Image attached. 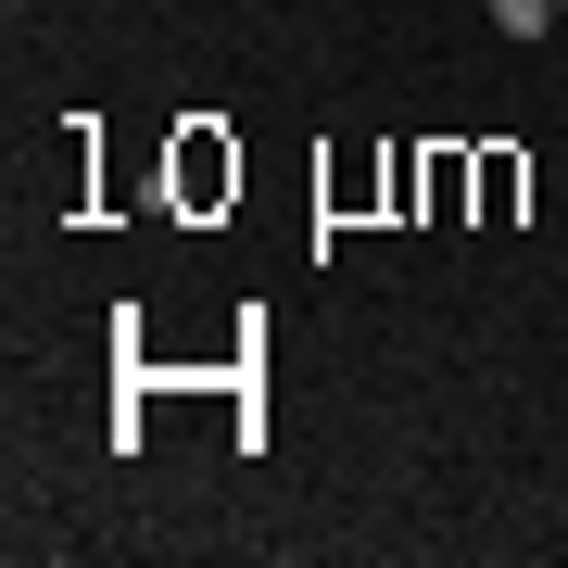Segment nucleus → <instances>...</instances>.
I'll return each instance as SVG.
<instances>
[{
    "mask_svg": "<svg viewBox=\"0 0 568 568\" xmlns=\"http://www.w3.org/2000/svg\"><path fill=\"white\" fill-rule=\"evenodd\" d=\"M493 26H506V39H544V26H556V0H493Z\"/></svg>",
    "mask_w": 568,
    "mask_h": 568,
    "instance_id": "f257e3e1",
    "label": "nucleus"
},
{
    "mask_svg": "<svg viewBox=\"0 0 568 568\" xmlns=\"http://www.w3.org/2000/svg\"><path fill=\"white\" fill-rule=\"evenodd\" d=\"M556 13H568V0H556Z\"/></svg>",
    "mask_w": 568,
    "mask_h": 568,
    "instance_id": "f03ea898",
    "label": "nucleus"
}]
</instances>
